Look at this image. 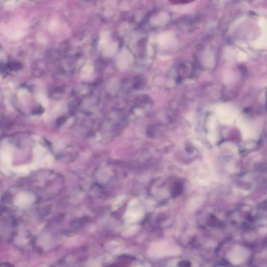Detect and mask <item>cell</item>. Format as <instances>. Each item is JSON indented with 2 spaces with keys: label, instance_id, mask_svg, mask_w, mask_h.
Here are the masks:
<instances>
[{
  "label": "cell",
  "instance_id": "obj_2",
  "mask_svg": "<svg viewBox=\"0 0 267 267\" xmlns=\"http://www.w3.org/2000/svg\"><path fill=\"white\" fill-rule=\"evenodd\" d=\"M7 68L10 70H19L21 68V63L18 62H9L6 65Z\"/></svg>",
  "mask_w": 267,
  "mask_h": 267
},
{
  "label": "cell",
  "instance_id": "obj_5",
  "mask_svg": "<svg viewBox=\"0 0 267 267\" xmlns=\"http://www.w3.org/2000/svg\"><path fill=\"white\" fill-rule=\"evenodd\" d=\"M43 112V109L41 107H39V108H38L37 109L34 111L33 113L36 114H41Z\"/></svg>",
  "mask_w": 267,
  "mask_h": 267
},
{
  "label": "cell",
  "instance_id": "obj_1",
  "mask_svg": "<svg viewBox=\"0 0 267 267\" xmlns=\"http://www.w3.org/2000/svg\"><path fill=\"white\" fill-rule=\"evenodd\" d=\"M137 231H138V227H130L129 229L125 230L122 233V234H123V235L125 237H129L133 236V235L136 234Z\"/></svg>",
  "mask_w": 267,
  "mask_h": 267
},
{
  "label": "cell",
  "instance_id": "obj_4",
  "mask_svg": "<svg viewBox=\"0 0 267 267\" xmlns=\"http://www.w3.org/2000/svg\"><path fill=\"white\" fill-rule=\"evenodd\" d=\"M65 121V118L64 117H60L59 118L58 120L56 121V124L58 126H60L62 124H63L64 122Z\"/></svg>",
  "mask_w": 267,
  "mask_h": 267
},
{
  "label": "cell",
  "instance_id": "obj_6",
  "mask_svg": "<svg viewBox=\"0 0 267 267\" xmlns=\"http://www.w3.org/2000/svg\"><path fill=\"white\" fill-rule=\"evenodd\" d=\"M141 267V266H138V267Z\"/></svg>",
  "mask_w": 267,
  "mask_h": 267
},
{
  "label": "cell",
  "instance_id": "obj_3",
  "mask_svg": "<svg viewBox=\"0 0 267 267\" xmlns=\"http://www.w3.org/2000/svg\"><path fill=\"white\" fill-rule=\"evenodd\" d=\"M190 2H192L191 1H170V2L171 3H173V4H177V3H190Z\"/></svg>",
  "mask_w": 267,
  "mask_h": 267
}]
</instances>
